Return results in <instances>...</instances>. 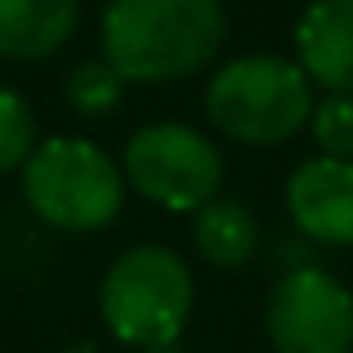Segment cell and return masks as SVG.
Instances as JSON below:
<instances>
[{
	"instance_id": "obj_1",
	"label": "cell",
	"mask_w": 353,
	"mask_h": 353,
	"mask_svg": "<svg viewBox=\"0 0 353 353\" xmlns=\"http://www.w3.org/2000/svg\"><path fill=\"white\" fill-rule=\"evenodd\" d=\"M221 42V0H108L100 21L104 59L137 83L183 79L212 63Z\"/></svg>"
},
{
	"instance_id": "obj_2",
	"label": "cell",
	"mask_w": 353,
	"mask_h": 353,
	"mask_svg": "<svg viewBox=\"0 0 353 353\" xmlns=\"http://www.w3.org/2000/svg\"><path fill=\"white\" fill-rule=\"evenodd\" d=\"M212 125L245 145H279L312 121V79L299 63L279 54H250L225 63L208 83Z\"/></svg>"
},
{
	"instance_id": "obj_3",
	"label": "cell",
	"mask_w": 353,
	"mask_h": 353,
	"mask_svg": "<svg viewBox=\"0 0 353 353\" xmlns=\"http://www.w3.org/2000/svg\"><path fill=\"white\" fill-rule=\"evenodd\" d=\"M196 283L188 262L166 245H133L100 283V316L125 345H174L192 316Z\"/></svg>"
},
{
	"instance_id": "obj_4",
	"label": "cell",
	"mask_w": 353,
	"mask_h": 353,
	"mask_svg": "<svg viewBox=\"0 0 353 353\" xmlns=\"http://www.w3.org/2000/svg\"><path fill=\"white\" fill-rule=\"evenodd\" d=\"M21 188L30 208L63 233L104 229L125 200V179L117 162L83 137H50L34 145Z\"/></svg>"
},
{
	"instance_id": "obj_5",
	"label": "cell",
	"mask_w": 353,
	"mask_h": 353,
	"mask_svg": "<svg viewBox=\"0 0 353 353\" xmlns=\"http://www.w3.org/2000/svg\"><path fill=\"white\" fill-rule=\"evenodd\" d=\"M125 179L145 200L170 212H196L216 200L225 162L221 150L192 125H145L125 145Z\"/></svg>"
},
{
	"instance_id": "obj_6",
	"label": "cell",
	"mask_w": 353,
	"mask_h": 353,
	"mask_svg": "<svg viewBox=\"0 0 353 353\" xmlns=\"http://www.w3.org/2000/svg\"><path fill=\"white\" fill-rule=\"evenodd\" d=\"M274 353H353V295L320 266L287 270L266 299Z\"/></svg>"
},
{
	"instance_id": "obj_7",
	"label": "cell",
	"mask_w": 353,
	"mask_h": 353,
	"mask_svg": "<svg viewBox=\"0 0 353 353\" xmlns=\"http://www.w3.org/2000/svg\"><path fill=\"white\" fill-rule=\"evenodd\" d=\"M287 212L295 229L320 245H353V162L312 158L287 183Z\"/></svg>"
},
{
	"instance_id": "obj_8",
	"label": "cell",
	"mask_w": 353,
	"mask_h": 353,
	"mask_svg": "<svg viewBox=\"0 0 353 353\" xmlns=\"http://www.w3.org/2000/svg\"><path fill=\"white\" fill-rule=\"evenodd\" d=\"M299 67L328 96H353V0H312L295 30Z\"/></svg>"
},
{
	"instance_id": "obj_9",
	"label": "cell",
	"mask_w": 353,
	"mask_h": 353,
	"mask_svg": "<svg viewBox=\"0 0 353 353\" xmlns=\"http://www.w3.org/2000/svg\"><path fill=\"white\" fill-rule=\"evenodd\" d=\"M79 26V0H0V54L46 59Z\"/></svg>"
},
{
	"instance_id": "obj_10",
	"label": "cell",
	"mask_w": 353,
	"mask_h": 353,
	"mask_svg": "<svg viewBox=\"0 0 353 353\" xmlns=\"http://www.w3.org/2000/svg\"><path fill=\"white\" fill-rule=\"evenodd\" d=\"M192 241L196 254L221 270H237L258 254V221L241 200H208L192 216Z\"/></svg>"
},
{
	"instance_id": "obj_11",
	"label": "cell",
	"mask_w": 353,
	"mask_h": 353,
	"mask_svg": "<svg viewBox=\"0 0 353 353\" xmlns=\"http://www.w3.org/2000/svg\"><path fill=\"white\" fill-rule=\"evenodd\" d=\"M125 96V79L117 75V67L108 59H92L79 63L67 79V100L79 117H108Z\"/></svg>"
},
{
	"instance_id": "obj_12",
	"label": "cell",
	"mask_w": 353,
	"mask_h": 353,
	"mask_svg": "<svg viewBox=\"0 0 353 353\" xmlns=\"http://www.w3.org/2000/svg\"><path fill=\"white\" fill-rule=\"evenodd\" d=\"M30 154H34V112L17 92L0 88V170L26 166Z\"/></svg>"
},
{
	"instance_id": "obj_13",
	"label": "cell",
	"mask_w": 353,
	"mask_h": 353,
	"mask_svg": "<svg viewBox=\"0 0 353 353\" xmlns=\"http://www.w3.org/2000/svg\"><path fill=\"white\" fill-rule=\"evenodd\" d=\"M312 137L324 150V158L353 162V96H324L312 108Z\"/></svg>"
},
{
	"instance_id": "obj_14",
	"label": "cell",
	"mask_w": 353,
	"mask_h": 353,
	"mask_svg": "<svg viewBox=\"0 0 353 353\" xmlns=\"http://www.w3.org/2000/svg\"><path fill=\"white\" fill-rule=\"evenodd\" d=\"M141 353H183V349H179V341H174V345H154V349H141Z\"/></svg>"
}]
</instances>
